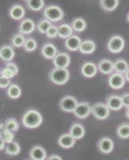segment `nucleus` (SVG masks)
<instances>
[{
  "instance_id": "nucleus-14",
  "label": "nucleus",
  "mask_w": 129,
  "mask_h": 160,
  "mask_svg": "<svg viewBox=\"0 0 129 160\" xmlns=\"http://www.w3.org/2000/svg\"><path fill=\"white\" fill-rule=\"evenodd\" d=\"M98 71L97 66L92 62H86L82 65L81 68V73L86 78H93L95 76Z\"/></svg>"
},
{
  "instance_id": "nucleus-11",
  "label": "nucleus",
  "mask_w": 129,
  "mask_h": 160,
  "mask_svg": "<svg viewBox=\"0 0 129 160\" xmlns=\"http://www.w3.org/2000/svg\"><path fill=\"white\" fill-rule=\"evenodd\" d=\"M15 56V50L12 46L3 45L0 47V59L5 62H11Z\"/></svg>"
},
{
  "instance_id": "nucleus-42",
  "label": "nucleus",
  "mask_w": 129,
  "mask_h": 160,
  "mask_svg": "<svg viewBox=\"0 0 129 160\" xmlns=\"http://www.w3.org/2000/svg\"><path fill=\"white\" fill-rule=\"evenodd\" d=\"M6 148V142H4V140L3 138H0V151L2 150H5Z\"/></svg>"
},
{
  "instance_id": "nucleus-41",
  "label": "nucleus",
  "mask_w": 129,
  "mask_h": 160,
  "mask_svg": "<svg viewBox=\"0 0 129 160\" xmlns=\"http://www.w3.org/2000/svg\"><path fill=\"white\" fill-rule=\"evenodd\" d=\"M47 160H63V158L58 155H51L47 158Z\"/></svg>"
},
{
  "instance_id": "nucleus-16",
  "label": "nucleus",
  "mask_w": 129,
  "mask_h": 160,
  "mask_svg": "<svg viewBox=\"0 0 129 160\" xmlns=\"http://www.w3.org/2000/svg\"><path fill=\"white\" fill-rule=\"evenodd\" d=\"M97 68H98V71H100L102 74L110 75L114 71V62L107 58H104L99 62Z\"/></svg>"
},
{
  "instance_id": "nucleus-28",
  "label": "nucleus",
  "mask_w": 129,
  "mask_h": 160,
  "mask_svg": "<svg viewBox=\"0 0 129 160\" xmlns=\"http://www.w3.org/2000/svg\"><path fill=\"white\" fill-rule=\"evenodd\" d=\"M26 39L27 38H25L23 34L21 33H16L15 35H13L12 38L11 39V42L12 47L15 48H23L24 44H25Z\"/></svg>"
},
{
  "instance_id": "nucleus-29",
  "label": "nucleus",
  "mask_w": 129,
  "mask_h": 160,
  "mask_svg": "<svg viewBox=\"0 0 129 160\" xmlns=\"http://www.w3.org/2000/svg\"><path fill=\"white\" fill-rule=\"evenodd\" d=\"M102 9L106 11H112L116 9L119 6L118 0H100Z\"/></svg>"
},
{
  "instance_id": "nucleus-2",
  "label": "nucleus",
  "mask_w": 129,
  "mask_h": 160,
  "mask_svg": "<svg viewBox=\"0 0 129 160\" xmlns=\"http://www.w3.org/2000/svg\"><path fill=\"white\" fill-rule=\"evenodd\" d=\"M49 79L55 85H64L70 78V72L67 69L64 68H53L49 72Z\"/></svg>"
},
{
  "instance_id": "nucleus-38",
  "label": "nucleus",
  "mask_w": 129,
  "mask_h": 160,
  "mask_svg": "<svg viewBox=\"0 0 129 160\" xmlns=\"http://www.w3.org/2000/svg\"><path fill=\"white\" fill-rule=\"evenodd\" d=\"M3 76L6 77V78H9V79H11L12 78H14V77L15 76V75L14 74V73L12 72V71H11L10 69H8V68H3L2 69V75Z\"/></svg>"
},
{
  "instance_id": "nucleus-13",
  "label": "nucleus",
  "mask_w": 129,
  "mask_h": 160,
  "mask_svg": "<svg viewBox=\"0 0 129 160\" xmlns=\"http://www.w3.org/2000/svg\"><path fill=\"white\" fill-rule=\"evenodd\" d=\"M35 22L31 18H25L18 25V31L23 35H30L35 31Z\"/></svg>"
},
{
  "instance_id": "nucleus-40",
  "label": "nucleus",
  "mask_w": 129,
  "mask_h": 160,
  "mask_svg": "<svg viewBox=\"0 0 129 160\" xmlns=\"http://www.w3.org/2000/svg\"><path fill=\"white\" fill-rule=\"evenodd\" d=\"M122 102H123V106L125 108H129V93H125L124 95H122L121 96Z\"/></svg>"
},
{
  "instance_id": "nucleus-10",
  "label": "nucleus",
  "mask_w": 129,
  "mask_h": 160,
  "mask_svg": "<svg viewBox=\"0 0 129 160\" xmlns=\"http://www.w3.org/2000/svg\"><path fill=\"white\" fill-rule=\"evenodd\" d=\"M125 78L124 75L119 74V73H113L110 75L108 78V84H109L110 88L115 90L121 89L125 84Z\"/></svg>"
},
{
  "instance_id": "nucleus-5",
  "label": "nucleus",
  "mask_w": 129,
  "mask_h": 160,
  "mask_svg": "<svg viewBox=\"0 0 129 160\" xmlns=\"http://www.w3.org/2000/svg\"><path fill=\"white\" fill-rule=\"evenodd\" d=\"M91 114L97 119L105 120L109 116L110 109L107 104H104L103 102H97L91 106Z\"/></svg>"
},
{
  "instance_id": "nucleus-30",
  "label": "nucleus",
  "mask_w": 129,
  "mask_h": 160,
  "mask_svg": "<svg viewBox=\"0 0 129 160\" xmlns=\"http://www.w3.org/2000/svg\"><path fill=\"white\" fill-rule=\"evenodd\" d=\"M27 8L33 11H39L42 10L45 6L44 0H28L25 1Z\"/></svg>"
},
{
  "instance_id": "nucleus-31",
  "label": "nucleus",
  "mask_w": 129,
  "mask_h": 160,
  "mask_svg": "<svg viewBox=\"0 0 129 160\" xmlns=\"http://www.w3.org/2000/svg\"><path fill=\"white\" fill-rule=\"evenodd\" d=\"M87 27V22L85 20L82 18H75L71 22V28L73 31H76V32H81L84 31Z\"/></svg>"
},
{
  "instance_id": "nucleus-33",
  "label": "nucleus",
  "mask_w": 129,
  "mask_h": 160,
  "mask_svg": "<svg viewBox=\"0 0 129 160\" xmlns=\"http://www.w3.org/2000/svg\"><path fill=\"white\" fill-rule=\"evenodd\" d=\"M116 134L120 138L126 139L129 138V124L121 123L116 129Z\"/></svg>"
},
{
  "instance_id": "nucleus-17",
  "label": "nucleus",
  "mask_w": 129,
  "mask_h": 160,
  "mask_svg": "<svg viewBox=\"0 0 129 160\" xmlns=\"http://www.w3.org/2000/svg\"><path fill=\"white\" fill-rule=\"evenodd\" d=\"M25 9L20 4H14L9 10V15L12 19L20 20L25 16Z\"/></svg>"
},
{
  "instance_id": "nucleus-32",
  "label": "nucleus",
  "mask_w": 129,
  "mask_h": 160,
  "mask_svg": "<svg viewBox=\"0 0 129 160\" xmlns=\"http://www.w3.org/2000/svg\"><path fill=\"white\" fill-rule=\"evenodd\" d=\"M4 124H5L6 128L13 133L17 132L19 129V123H18L16 118H13V117L7 118L4 122Z\"/></svg>"
},
{
  "instance_id": "nucleus-1",
  "label": "nucleus",
  "mask_w": 129,
  "mask_h": 160,
  "mask_svg": "<svg viewBox=\"0 0 129 160\" xmlns=\"http://www.w3.org/2000/svg\"><path fill=\"white\" fill-rule=\"evenodd\" d=\"M43 120L44 118L39 111L35 109H30L23 115L21 122L24 128L28 129H35L40 127Z\"/></svg>"
},
{
  "instance_id": "nucleus-24",
  "label": "nucleus",
  "mask_w": 129,
  "mask_h": 160,
  "mask_svg": "<svg viewBox=\"0 0 129 160\" xmlns=\"http://www.w3.org/2000/svg\"><path fill=\"white\" fill-rule=\"evenodd\" d=\"M0 136H1V138L4 140V142L8 144L14 141V138H15L14 133L10 131L8 128H6L4 122L0 123Z\"/></svg>"
},
{
  "instance_id": "nucleus-20",
  "label": "nucleus",
  "mask_w": 129,
  "mask_h": 160,
  "mask_svg": "<svg viewBox=\"0 0 129 160\" xmlns=\"http://www.w3.org/2000/svg\"><path fill=\"white\" fill-rule=\"evenodd\" d=\"M81 39L77 35H71L65 41V47L67 50L71 51H75L80 50V47L81 45Z\"/></svg>"
},
{
  "instance_id": "nucleus-7",
  "label": "nucleus",
  "mask_w": 129,
  "mask_h": 160,
  "mask_svg": "<svg viewBox=\"0 0 129 160\" xmlns=\"http://www.w3.org/2000/svg\"><path fill=\"white\" fill-rule=\"evenodd\" d=\"M91 113V106H90L89 102H79L77 107L75 109L73 114L75 116L80 119H84L89 116Z\"/></svg>"
},
{
  "instance_id": "nucleus-23",
  "label": "nucleus",
  "mask_w": 129,
  "mask_h": 160,
  "mask_svg": "<svg viewBox=\"0 0 129 160\" xmlns=\"http://www.w3.org/2000/svg\"><path fill=\"white\" fill-rule=\"evenodd\" d=\"M73 29L71 25L67 23L61 24L58 27V36L61 38H68L73 35Z\"/></svg>"
},
{
  "instance_id": "nucleus-37",
  "label": "nucleus",
  "mask_w": 129,
  "mask_h": 160,
  "mask_svg": "<svg viewBox=\"0 0 129 160\" xmlns=\"http://www.w3.org/2000/svg\"><path fill=\"white\" fill-rule=\"evenodd\" d=\"M11 84V79L6 78V77L3 76V75L0 76V88H2V89L8 88V87H9Z\"/></svg>"
},
{
  "instance_id": "nucleus-6",
  "label": "nucleus",
  "mask_w": 129,
  "mask_h": 160,
  "mask_svg": "<svg viewBox=\"0 0 129 160\" xmlns=\"http://www.w3.org/2000/svg\"><path fill=\"white\" fill-rule=\"evenodd\" d=\"M125 46L124 39L120 35H114L111 37L107 42V49L111 53L117 54L123 51Z\"/></svg>"
},
{
  "instance_id": "nucleus-12",
  "label": "nucleus",
  "mask_w": 129,
  "mask_h": 160,
  "mask_svg": "<svg viewBox=\"0 0 129 160\" xmlns=\"http://www.w3.org/2000/svg\"><path fill=\"white\" fill-rule=\"evenodd\" d=\"M40 51H41V55L47 59L53 60L58 54L57 48L51 42H47V43L44 44Z\"/></svg>"
},
{
  "instance_id": "nucleus-25",
  "label": "nucleus",
  "mask_w": 129,
  "mask_h": 160,
  "mask_svg": "<svg viewBox=\"0 0 129 160\" xmlns=\"http://www.w3.org/2000/svg\"><path fill=\"white\" fill-rule=\"evenodd\" d=\"M7 95L11 99H18L22 95V90L18 85L15 83H11L8 87L7 91Z\"/></svg>"
},
{
  "instance_id": "nucleus-15",
  "label": "nucleus",
  "mask_w": 129,
  "mask_h": 160,
  "mask_svg": "<svg viewBox=\"0 0 129 160\" xmlns=\"http://www.w3.org/2000/svg\"><path fill=\"white\" fill-rule=\"evenodd\" d=\"M29 155L31 160H46L47 158L46 150L39 145L34 146L30 151Z\"/></svg>"
},
{
  "instance_id": "nucleus-4",
  "label": "nucleus",
  "mask_w": 129,
  "mask_h": 160,
  "mask_svg": "<svg viewBox=\"0 0 129 160\" xmlns=\"http://www.w3.org/2000/svg\"><path fill=\"white\" fill-rule=\"evenodd\" d=\"M79 104L76 98L71 95H67L63 97L59 102V108L62 111L66 113L74 112L75 109Z\"/></svg>"
},
{
  "instance_id": "nucleus-35",
  "label": "nucleus",
  "mask_w": 129,
  "mask_h": 160,
  "mask_svg": "<svg viewBox=\"0 0 129 160\" xmlns=\"http://www.w3.org/2000/svg\"><path fill=\"white\" fill-rule=\"evenodd\" d=\"M37 46H38V44H37L35 39H34L33 38H28L26 39L23 48L27 52H32V51L36 50Z\"/></svg>"
},
{
  "instance_id": "nucleus-26",
  "label": "nucleus",
  "mask_w": 129,
  "mask_h": 160,
  "mask_svg": "<svg viewBox=\"0 0 129 160\" xmlns=\"http://www.w3.org/2000/svg\"><path fill=\"white\" fill-rule=\"evenodd\" d=\"M114 71L116 73H119L121 75H124L129 69V65L124 59H117L116 62H114Z\"/></svg>"
},
{
  "instance_id": "nucleus-21",
  "label": "nucleus",
  "mask_w": 129,
  "mask_h": 160,
  "mask_svg": "<svg viewBox=\"0 0 129 160\" xmlns=\"http://www.w3.org/2000/svg\"><path fill=\"white\" fill-rule=\"evenodd\" d=\"M69 134L75 139H81L85 135V129H84V126L78 122H75L71 125Z\"/></svg>"
},
{
  "instance_id": "nucleus-47",
  "label": "nucleus",
  "mask_w": 129,
  "mask_h": 160,
  "mask_svg": "<svg viewBox=\"0 0 129 160\" xmlns=\"http://www.w3.org/2000/svg\"><path fill=\"white\" fill-rule=\"evenodd\" d=\"M0 138H1V136H0Z\"/></svg>"
},
{
  "instance_id": "nucleus-19",
  "label": "nucleus",
  "mask_w": 129,
  "mask_h": 160,
  "mask_svg": "<svg viewBox=\"0 0 129 160\" xmlns=\"http://www.w3.org/2000/svg\"><path fill=\"white\" fill-rule=\"evenodd\" d=\"M106 104L111 111H119L124 107L123 102H122L121 97L115 95H111L107 98Z\"/></svg>"
},
{
  "instance_id": "nucleus-46",
  "label": "nucleus",
  "mask_w": 129,
  "mask_h": 160,
  "mask_svg": "<svg viewBox=\"0 0 129 160\" xmlns=\"http://www.w3.org/2000/svg\"><path fill=\"white\" fill-rule=\"evenodd\" d=\"M1 75H2V69L0 68V76H1Z\"/></svg>"
},
{
  "instance_id": "nucleus-34",
  "label": "nucleus",
  "mask_w": 129,
  "mask_h": 160,
  "mask_svg": "<svg viewBox=\"0 0 129 160\" xmlns=\"http://www.w3.org/2000/svg\"><path fill=\"white\" fill-rule=\"evenodd\" d=\"M52 22H50L49 20L46 19V18H44V19L40 20L39 22L37 24V30L39 33L41 34H45L47 33V31H48L50 28L52 26Z\"/></svg>"
},
{
  "instance_id": "nucleus-36",
  "label": "nucleus",
  "mask_w": 129,
  "mask_h": 160,
  "mask_svg": "<svg viewBox=\"0 0 129 160\" xmlns=\"http://www.w3.org/2000/svg\"><path fill=\"white\" fill-rule=\"evenodd\" d=\"M46 36L49 38H55L58 36V27L52 25L46 33Z\"/></svg>"
},
{
  "instance_id": "nucleus-3",
  "label": "nucleus",
  "mask_w": 129,
  "mask_h": 160,
  "mask_svg": "<svg viewBox=\"0 0 129 160\" xmlns=\"http://www.w3.org/2000/svg\"><path fill=\"white\" fill-rule=\"evenodd\" d=\"M44 18L51 22H59L64 17V13L61 8L56 5L48 6L44 10Z\"/></svg>"
},
{
  "instance_id": "nucleus-43",
  "label": "nucleus",
  "mask_w": 129,
  "mask_h": 160,
  "mask_svg": "<svg viewBox=\"0 0 129 160\" xmlns=\"http://www.w3.org/2000/svg\"><path fill=\"white\" fill-rule=\"evenodd\" d=\"M124 78H125V79L127 80V82H129V69L127 70V72L124 74Z\"/></svg>"
},
{
  "instance_id": "nucleus-22",
  "label": "nucleus",
  "mask_w": 129,
  "mask_h": 160,
  "mask_svg": "<svg viewBox=\"0 0 129 160\" xmlns=\"http://www.w3.org/2000/svg\"><path fill=\"white\" fill-rule=\"evenodd\" d=\"M95 48H96V45L92 40L87 39L82 41L79 51L84 55H91L93 52H95Z\"/></svg>"
},
{
  "instance_id": "nucleus-39",
  "label": "nucleus",
  "mask_w": 129,
  "mask_h": 160,
  "mask_svg": "<svg viewBox=\"0 0 129 160\" xmlns=\"http://www.w3.org/2000/svg\"><path fill=\"white\" fill-rule=\"evenodd\" d=\"M5 68H8V69L11 70V71H12L14 74H15V75H18V68L17 67V65L15 63H14V62H8V63L6 64Z\"/></svg>"
},
{
  "instance_id": "nucleus-45",
  "label": "nucleus",
  "mask_w": 129,
  "mask_h": 160,
  "mask_svg": "<svg viewBox=\"0 0 129 160\" xmlns=\"http://www.w3.org/2000/svg\"><path fill=\"white\" fill-rule=\"evenodd\" d=\"M127 22H129V13L127 14Z\"/></svg>"
},
{
  "instance_id": "nucleus-27",
  "label": "nucleus",
  "mask_w": 129,
  "mask_h": 160,
  "mask_svg": "<svg viewBox=\"0 0 129 160\" xmlns=\"http://www.w3.org/2000/svg\"><path fill=\"white\" fill-rule=\"evenodd\" d=\"M20 152H21V147L15 141H13L11 143H8L5 148L6 154L11 155V156H15V155H19Z\"/></svg>"
},
{
  "instance_id": "nucleus-8",
  "label": "nucleus",
  "mask_w": 129,
  "mask_h": 160,
  "mask_svg": "<svg viewBox=\"0 0 129 160\" xmlns=\"http://www.w3.org/2000/svg\"><path fill=\"white\" fill-rule=\"evenodd\" d=\"M70 63H71V57L67 53L65 52L58 53L53 59V64L56 68L67 69Z\"/></svg>"
},
{
  "instance_id": "nucleus-9",
  "label": "nucleus",
  "mask_w": 129,
  "mask_h": 160,
  "mask_svg": "<svg viewBox=\"0 0 129 160\" xmlns=\"http://www.w3.org/2000/svg\"><path fill=\"white\" fill-rule=\"evenodd\" d=\"M97 148L103 154H110L114 149V142L109 137H103L97 142Z\"/></svg>"
},
{
  "instance_id": "nucleus-44",
  "label": "nucleus",
  "mask_w": 129,
  "mask_h": 160,
  "mask_svg": "<svg viewBox=\"0 0 129 160\" xmlns=\"http://www.w3.org/2000/svg\"><path fill=\"white\" fill-rule=\"evenodd\" d=\"M126 116H127V118H129V108H127V110H126Z\"/></svg>"
},
{
  "instance_id": "nucleus-18",
  "label": "nucleus",
  "mask_w": 129,
  "mask_h": 160,
  "mask_svg": "<svg viewBox=\"0 0 129 160\" xmlns=\"http://www.w3.org/2000/svg\"><path fill=\"white\" fill-rule=\"evenodd\" d=\"M76 139H75L70 134H64L58 138V144L64 149H70L75 144Z\"/></svg>"
}]
</instances>
